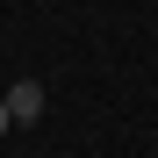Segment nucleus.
<instances>
[{"label":"nucleus","instance_id":"2","mask_svg":"<svg viewBox=\"0 0 158 158\" xmlns=\"http://www.w3.org/2000/svg\"><path fill=\"white\" fill-rule=\"evenodd\" d=\"M7 129H15V115H7V94H0V137H7Z\"/></svg>","mask_w":158,"mask_h":158},{"label":"nucleus","instance_id":"1","mask_svg":"<svg viewBox=\"0 0 158 158\" xmlns=\"http://www.w3.org/2000/svg\"><path fill=\"white\" fill-rule=\"evenodd\" d=\"M43 108H50L43 79H15V86H7V115H15V129H36V122H43Z\"/></svg>","mask_w":158,"mask_h":158}]
</instances>
